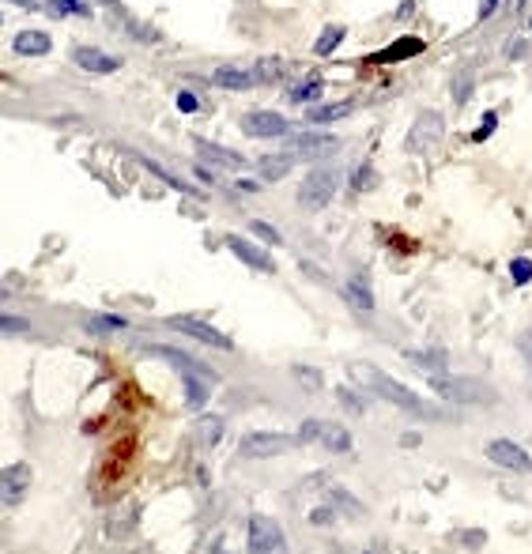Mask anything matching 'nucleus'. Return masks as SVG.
I'll use <instances>...</instances> for the list:
<instances>
[{
    "instance_id": "nucleus-45",
    "label": "nucleus",
    "mask_w": 532,
    "mask_h": 554,
    "mask_svg": "<svg viewBox=\"0 0 532 554\" xmlns=\"http://www.w3.org/2000/svg\"><path fill=\"white\" fill-rule=\"evenodd\" d=\"M499 5H502V0H480V23H487V19L495 15Z\"/></svg>"
},
{
    "instance_id": "nucleus-21",
    "label": "nucleus",
    "mask_w": 532,
    "mask_h": 554,
    "mask_svg": "<svg viewBox=\"0 0 532 554\" xmlns=\"http://www.w3.org/2000/svg\"><path fill=\"white\" fill-rule=\"evenodd\" d=\"M46 15H53V19H91L95 12H91V5L88 0H46Z\"/></svg>"
},
{
    "instance_id": "nucleus-39",
    "label": "nucleus",
    "mask_w": 532,
    "mask_h": 554,
    "mask_svg": "<svg viewBox=\"0 0 532 554\" xmlns=\"http://www.w3.org/2000/svg\"><path fill=\"white\" fill-rule=\"evenodd\" d=\"M249 230L257 234L261 242H268V245H280V234H275V226H268L265 219H253V223H249Z\"/></svg>"
},
{
    "instance_id": "nucleus-1",
    "label": "nucleus",
    "mask_w": 532,
    "mask_h": 554,
    "mask_svg": "<svg viewBox=\"0 0 532 554\" xmlns=\"http://www.w3.org/2000/svg\"><path fill=\"white\" fill-rule=\"evenodd\" d=\"M351 374L355 377H363L367 385L381 396V400H389V403H397L400 411H408V415H419V419H442V411L438 408H431L427 400H423L419 392H412V389H404L400 381H393V377H386L378 366H370V362H359V366H351Z\"/></svg>"
},
{
    "instance_id": "nucleus-48",
    "label": "nucleus",
    "mask_w": 532,
    "mask_h": 554,
    "mask_svg": "<svg viewBox=\"0 0 532 554\" xmlns=\"http://www.w3.org/2000/svg\"><path fill=\"white\" fill-rule=\"evenodd\" d=\"M525 50H528L525 42H518V46H506V57H514V60H518V57H525Z\"/></svg>"
},
{
    "instance_id": "nucleus-7",
    "label": "nucleus",
    "mask_w": 532,
    "mask_h": 554,
    "mask_svg": "<svg viewBox=\"0 0 532 554\" xmlns=\"http://www.w3.org/2000/svg\"><path fill=\"white\" fill-rule=\"evenodd\" d=\"M487 460H491L495 467L514 472V476H532V457L521 449L518 441H509V438H495L491 445H487Z\"/></svg>"
},
{
    "instance_id": "nucleus-30",
    "label": "nucleus",
    "mask_w": 532,
    "mask_h": 554,
    "mask_svg": "<svg viewBox=\"0 0 532 554\" xmlns=\"http://www.w3.org/2000/svg\"><path fill=\"white\" fill-rule=\"evenodd\" d=\"M472 88H476V72L472 69H461L453 76V102L457 106H468V102H472Z\"/></svg>"
},
{
    "instance_id": "nucleus-11",
    "label": "nucleus",
    "mask_w": 532,
    "mask_h": 554,
    "mask_svg": "<svg viewBox=\"0 0 532 554\" xmlns=\"http://www.w3.org/2000/svg\"><path fill=\"white\" fill-rule=\"evenodd\" d=\"M442 114L427 110V114H419L415 125H412V133H408V152H431V147L442 140Z\"/></svg>"
},
{
    "instance_id": "nucleus-17",
    "label": "nucleus",
    "mask_w": 532,
    "mask_h": 554,
    "mask_svg": "<svg viewBox=\"0 0 532 554\" xmlns=\"http://www.w3.org/2000/svg\"><path fill=\"white\" fill-rule=\"evenodd\" d=\"M211 83H216V88H223V91H249L253 83H257V72H253V69L223 65V69L211 72Z\"/></svg>"
},
{
    "instance_id": "nucleus-42",
    "label": "nucleus",
    "mask_w": 532,
    "mask_h": 554,
    "mask_svg": "<svg viewBox=\"0 0 532 554\" xmlns=\"http://www.w3.org/2000/svg\"><path fill=\"white\" fill-rule=\"evenodd\" d=\"M355 189H359V193H367V189H374L378 185V178H374V170L370 166H363V170H355Z\"/></svg>"
},
{
    "instance_id": "nucleus-37",
    "label": "nucleus",
    "mask_w": 532,
    "mask_h": 554,
    "mask_svg": "<svg viewBox=\"0 0 532 554\" xmlns=\"http://www.w3.org/2000/svg\"><path fill=\"white\" fill-rule=\"evenodd\" d=\"M310 524H313V528H329V524H336V505L325 502V505L310 509Z\"/></svg>"
},
{
    "instance_id": "nucleus-40",
    "label": "nucleus",
    "mask_w": 532,
    "mask_h": 554,
    "mask_svg": "<svg viewBox=\"0 0 532 554\" xmlns=\"http://www.w3.org/2000/svg\"><path fill=\"white\" fill-rule=\"evenodd\" d=\"M495 125H499V114H495V110H487V114H483V125H476V133H472V140H476V143H483L487 136H491V133H495Z\"/></svg>"
},
{
    "instance_id": "nucleus-10",
    "label": "nucleus",
    "mask_w": 532,
    "mask_h": 554,
    "mask_svg": "<svg viewBox=\"0 0 532 554\" xmlns=\"http://www.w3.org/2000/svg\"><path fill=\"white\" fill-rule=\"evenodd\" d=\"M166 328H174V332L193 336V339H201V344L216 347V351H234V344H230V339H227L219 328H211V325L197 321V317H166Z\"/></svg>"
},
{
    "instance_id": "nucleus-25",
    "label": "nucleus",
    "mask_w": 532,
    "mask_h": 554,
    "mask_svg": "<svg viewBox=\"0 0 532 554\" xmlns=\"http://www.w3.org/2000/svg\"><path fill=\"white\" fill-rule=\"evenodd\" d=\"M348 294H351V302H355V306H363V313L374 309V291H370V280H367L363 272H355L351 280H348Z\"/></svg>"
},
{
    "instance_id": "nucleus-46",
    "label": "nucleus",
    "mask_w": 532,
    "mask_h": 554,
    "mask_svg": "<svg viewBox=\"0 0 532 554\" xmlns=\"http://www.w3.org/2000/svg\"><path fill=\"white\" fill-rule=\"evenodd\" d=\"M518 347H521V355H525V362H528V370H532V332H525V336L518 339Z\"/></svg>"
},
{
    "instance_id": "nucleus-31",
    "label": "nucleus",
    "mask_w": 532,
    "mask_h": 554,
    "mask_svg": "<svg viewBox=\"0 0 532 554\" xmlns=\"http://www.w3.org/2000/svg\"><path fill=\"white\" fill-rule=\"evenodd\" d=\"M404 358L415 362V366L431 370V374H445V355L442 351H404Z\"/></svg>"
},
{
    "instance_id": "nucleus-19",
    "label": "nucleus",
    "mask_w": 532,
    "mask_h": 554,
    "mask_svg": "<svg viewBox=\"0 0 532 554\" xmlns=\"http://www.w3.org/2000/svg\"><path fill=\"white\" fill-rule=\"evenodd\" d=\"M355 114V102H322V106H310L306 121L310 125H332V121H344Z\"/></svg>"
},
{
    "instance_id": "nucleus-5",
    "label": "nucleus",
    "mask_w": 532,
    "mask_h": 554,
    "mask_svg": "<svg viewBox=\"0 0 532 554\" xmlns=\"http://www.w3.org/2000/svg\"><path fill=\"white\" fill-rule=\"evenodd\" d=\"M102 8L110 12L106 19H110V27H117V31H125L133 42H140V46H155L159 42V31L155 27H147V23H140V19L125 8V5H117V0H102Z\"/></svg>"
},
{
    "instance_id": "nucleus-27",
    "label": "nucleus",
    "mask_w": 532,
    "mask_h": 554,
    "mask_svg": "<svg viewBox=\"0 0 532 554\" xmlns=\"http://www.w3.org/2000/svg\"><path fill=\"white\" fill-rule=\"evenodd\" d=\"M219 438H223V419L208 415V419L197 422V441H201V449H216Z\"/></svg>"
},
{
    "instance_id": "nucleus-9",
    "label": "nucleus",
    "mask_w": 532,
    "mask_h": 554,
    "mask_svg": "<svg viewBox=\"0 0 532 554\" xmlns=\"http://www.w3.org/2000/svg\"><path fill=\"white\" fill-rule=\"evenodd\" d=\"M246 547L253 550V554H275V550H284L287 543H284V531H280V524H275L272 517H249V540H246Z\"/></svg>"
},
{
    "instance_id": "nucleus-4",
    "label": "nucleus",
    "mask_w": 532,
    "mask_h": 554,
    "mask_svg": "<svg viewBox=\"0 0 532 554\" xmlns=\"http://www.w3.org/2000/svg\"><path fill=\"white\" fill-rule=\"evenodd\" d=\"M287 152L294 159L322 162V159H329V155L340 152V136H329V133H299V136H291L287 133Z\"/></svg>"
},
{
    "instance_id": "nucleus-41",
    "label": "nucleus",
    "mask_w": 532,
    "mask_h": 554,
    "mask_svg": "<svg viewBox=\"0 0 532 554\" xmlns=\"http://www.w3.org/2000/svg\"><path fill=\"white\" fill-rule=\"evenodd\" d=\"M0 328H5V336H15V332H31V321H19V317H12V313H5L0 317Z\"/></svg>"
},
{
    "instance_id": "nucleus-38",
    "label": "nucleus",
    "mask_w": 532,
    "mask_h": 554,
    "mask_svg": "<svg viewBox=\"0 0 532 554\" xmlns=\"http://www.w3.org/2000/svg\"><path fill=\"white\" fill-rule=\"evenodd\" d=\"M509 275H514V283H518V287L532 283V261H525V257H518V261H509Z\"/></svg>"
},
{
    "instance_id": "nucleus-36",
    "label": "nucleus",
    "mask_w": 532,
    "mask_h": 554,
    "mask_svg": "<svg viewBox=\"0 0 532 554\" xmlns=\"http://www.w3.org/2000/svg\"><path fill=\"white\" fill-rule=\"evenodd\" d=\"M322 430H325V422H317V419H306V422L299 426V434H294V441H299V445L322 441Z\"/></svg>"
},
{
    "instance_id": "nucleus-22",
    "label": "nucleus",
    "mask_w": 532,
    "mask_h": 554,
    "mask_svg": "<svg viewBox=\"0 0 532 554\" xmlns=\"http://www.w3.org/2000/svg\"><path fill=\"white\" fill-rule=\"evenodd\" d=\"M415 53H423V38L408 34V38H400V46L381 50V53H374L370 60H374V65H386V60H408V57H415Z\"/></svg>"
},
{
    "instance_id": "nucleus-20",
    "label": "nucleus",
    "mask_w": 532,
    "mask_h": 554,
    "mask_svg": "<svg viewBox=\"0 0 532 554\" xmlns=\"http://www.w3.org/2000/svg\"><path fill=\"white\" fill-rule=\"evenodd\" d=\"M182 389H185V408H189V411H201L204 403H208L211 381L201 377V374H182Z\"/></svg>"
},
{
    "instance_id": "nucleus-32",
    "label": "nucleus",
    "mask_w": 532,
    "mask_h": 554,
    "mask_svg": "<svg viewBox=\"0 0 532 554\" xmlns=\"http://www.w3.org/2000/svg\"><path fill=\"white\" fill-rule=\"evenodd\" d=\"M336 400L344 403V411H351V415H363V411H367V396L355 392V389H348V385L336 389Z\"/></svg>"
},
{
    "instance_id": "nucleus-12",
    "label": "nucleus",
    "mask_w": 532,
    "mask_h": 554,
    "mask_svg": "<svg viewBox=\"0 0 532 554\" xmlns=\"http://www.w3.org/2000/svg\"><path fill=\"white\" fill-rule=\"evenodd\" d=\"M72 60H76V69L91 72V76H110V72L121 69V57H110V53H102L95 46H76L72 50Z\"/></svg>"
},
{
    "instance_id": "nucleus-23",
    "label": "nucleus",
    "mask_w": 532,
    "mask_h": 554,
    "mask_svg": "<svg viewBox=\"0 0 532 554\" xmlns=\"http://www.w3.org/2000/svg\"><path fill=\"white\" fill-rule=\"evenodd\" d=\"M291 152H284V155H265V159H257V170H261V178L265 181H280V178H287L291 174Z\"/></svg>"
},
{
    "instance_id": "nucleus-15",
    "label": "nucleus",
    "mask_w": 532,
    "mask_h": 554,
    "mask_svg": "<svg viewBox=\"0 0 532 554\" xmlns=\"http://www.w3.org/2000/svg\"><path fill=\"white\" fill-rule=\"evenodd\" d=\"M147 351L159 355V358H166L170 366H178L182 374H201V377H208V381H211V385H216V381H219V374H216V370L204 366V362H197L193 355H185V351H174V347H147Z\"/></svg>"
},
{
    "instance_id": "nucleus-16",
    "label": "nucleus",
    "mask_w": 532,
    "mask_h": 554,
    "mask_svg": "<svg viewBox=\"0 0 532 554\" xmlns=\"http://www.w3.org/2000/svg\"><path fill=\"white\" fill-rule=\"evenodd\" d=\"M227 249H230L238 261H246L249 268H257V272H275V264H272L268 253L257 249L253 242H246V238H238V234H230V238H227Z\"/></svg>"
},
{
    "instance_id": "nucleus-14",
    "label": "nucleus",
    "mask_w": 532,
    "mask_h": 554,
    "mask_svg": "<svg viewBox=\"0 0 532 554\" xmlns=\"http://www.w3.org/2000/svg\"><path fill=\"white\" fill-rule=\"evenodd\" d=\"M193 147H197V155L204 159V162H211V166H219V170H246L249 162H246V155H238V152H227V147H219V143H208V140H193Z\"/></svg>"
},
{
    "instance_id": "nucleus-34",
    "label": "nucleus",
    "mask_w": 532,
    "mask_h": 554,
    "mask_svg": "<svg viewBox=\"0 0 532 554\" xmlns=\"http://www.w3.org/2000/svg\"><path fill=\"white\" fill-rule=\"evenodd\" d=\"M83 328L88 332H117V328H125V317H88Z\"/></svg>"
},
{
    "instance_id": "nucleus-13",
    "label": "nucleus",
    "mask_w": 532,
    "mask_h": 554,
    "mask_svg": "<svg viewBox=\"0 0 532 554\" xmlns=\"http://www.w3.org/2000/svg\"><path fill=\"white\" fill-rule=\"evenodd\" d=\"M27 486H31V467H27V464L5 467V476H0V490H5V505H8V509L23 502Z\"/></svg>"
},
{
    "instance_id": "nucleus-28",
    "label": "nucleus",
    "mask_w": 532,
    "mask_h": 554,
    "mask_svg": "<svg viewBox=\"0 0 532 554\" xmlns=\"http://www.w3.org/2000/svg\"><path fill=\"white\" fill-rule=\"evenodd\" d=\"M344 34H348V31L340 27V23L325 27V31H322V38L313 42V53H317V57H329V53H336V46H340V42H344Z\"/></svg>"
},
{
    "instance_id": "nucleus-8",
    "label": "nucleus",
    "mask_w": 532,
    "mask_h": 554,
    "mask_svg": "<svg viewBox=\"0 0 532 554\" xmlns=\"http://www.w3.org/2000/svg\"><path fill=\"white\" fill-rule=\"evenodd\" d=\"M291 438L287 434H275V430H253L238 441V453L249 457V460H265V457H280L291 449Z\"/></svg>"
},
{
    "instance_id": "nucleus-43",
    "label": "nucleus",
    "mask_w": 532,
    "mask_h": 554,
    "mask_svg": "<svg viewBox=\"0 0 532 554\" xmlns=\"http://www.w3.org/2000/svg\"><path fill=\"white\" fill-rule=\"evenodd\" d=\"M174 102H178V110H182V114H197V110H201V98H197L193 91H178Z\"/></svg>"
},
{
    "instance_id": "nucleus-35",
    "label": "nucleus",
    "mask_w": 532,
    "mask_h": 554,
    "mask_svg": "<svg viewBox=\"0 0 532 554\" xmlns=\"http://www.w3.org/2000/svg\"><path fill=\"white\" fill-rule=\"evenodd\" d=\"M294 381H299L303 389H310V392H317L325 385L322 381V370H313V366H294Z\"/></svg>"
},
{
    "instance_id": "nucleus-24",
    "label": "nucleus",
    "mask_w": 532,
    "mask_h": 554,
    "mask_svg": "<svg viewBox=\"0 0 532 554\" xmlns=\"http://www.w3.org/2000/svg\"><path fill=\"white\" fill-rule=\"evenodd\" d=\"M322 445L329 453H351V434H348V426H340V422H325V430H322Z\"/></svg>"
},
{
    "instance_id": "nucleus-29",
    "label": "nucleus",
    "mask_w": 532,
    "mask_h": 554,
    "mask_svg": "<svg viewBox=\"0 0 532 554\" xmlns=\"http://www.w3.org/2000/svg\"><path fill=\"white\" fill-rule=\"evenodd\" d=\"M287 65H284V57H265V60H257V83H280L287 72H284Z\"/></svg>"
},
{
    "instance_id": "nucleus-47",
    "label": "nucleus",
    "mask_w": 532,
    "mask_h": 554,
    "mask_svg": "<svg viewBox=\"0 0 532 554\" xmlns=\"http://www.w3.org/2000/svg\"><path fill=\"white\" fill-rule=\"evenodd\" d=\"M412 8H415V0H404V5H400V12H397V23H408V19L415 15Z\"/></svg>"
},
{
    "instance_id": "nucleus-18",
    "label": "nucleus",
    "mask_w": 532,
    "mask_h": 554,
    "mask_svg": "<svg viewBox=\"0 0 532 554\" xmlns=\"http://www.w3.org/2000/svg\"><path fill=\"white\" fill-rule=\"evenodd\" d=\"M12 50L23 53V57H46L53 50V42H50L46 31H19L15 42H12Z\"/></svg>"
},
{
    "instance_id": "nucleus-33",
    "label": "nucleus",
    "mask_w": 532,
    "mask_h": 554,
    "mask_svg": "<svg viewBox=\"0 0 532 554\" xmlns=\"http://www.w3.org/2000/svg\"><path fill=\"white\" fill-rule=\"evenodd\" d=\"M329 502H332L336 509H344V513H348V517H363V505H359V502H355V498L348 494V490H340V486H332V490H329Z\"/></svg>"
},
{
    "instance_id": "nucleus-26",
    "label": "nucleus",
    "mask_w": 532,
    "mask_h": 554,
    "mask_svg": "<svg viewBox=\"0 0 532 554\" xmlns=\"http://www.w3.org/2000/svg\"><path fill=\"white\" fill-rule=\"evenodd\" d=\"M322 95H325V79L322 76H310L306 83H299V88L287 91V102H294V106H299V102H317Z\"/></svg>"
},
{
    "instance_id": "nucleus-44",
    "label": "nucleus",
    "mask_w": 532,
    "mask_h": 554,
    "mask_svg": "<svg viewBox=\"0 0 532 554\" xmlns=\"http://www.w3.org/2000/svg\"><path fill=\"white\" fill-rule=\"evenodd\" d=\"M453 543H464V547H483V543H487V531H457Z\"/></svg>"
},
{
    "instance_id": "nucleus-49",
    "label": "nucleus",
    "mask_w": 532,
    "mask_h": 554,
    "mask_svg": "<svg viewBox=\"0 0 532 554\" xmlns=\"http://www.w3.org/2000/svg\"><path fill=\"white\" fill-rule=\"evenodd\" d=\"M12 5H19V8H23V12H38V8H42L38 0H12Z\"/></svg>"
},
{
    "instance_id": "nucleus-3",
    "label": "nucleus",
    "mask_w": 532,
    "mask_h": 554,
    "mask_svg": "<svg viewBox=\"0 0 532 554\" xmlns=\"http://www.w3.org/2000/svg\"><path fill=\"white\" fill-rule=\"evenodd\" d=\"M336 193H340V170L317 166V170H310V174L303 178V185H299V204L310 208V211H322V208L332 204Z\"/></svg>"
},
{
    "instance_id": "nucleus-6",
    "label": "nucleus",
    "mask_w": 532,
    "mask_h": 554,
    "mask_svg": "<svg viewBox=\"0 0 532 554\" xmlns=\"http://www.w3.org/2000/svg\"><path fill=\"white\" fill-rule=\"evenodd\" d=\"M242 133L249 140H284L291 133V121L275 110H253L242 117Z\"/></svg>"
},
{
    "instance_id": "nucleus-2",
    "label": "nucleus",
    "mask_w": 532,
    "mask_h": 554,
    "mask_svg": "<svg viewBox=\"0 0 532 554\" xmlns=\"http://www.w3.org/2000/svg\"><path fill=\"white\" fill-rule=\"evenodd\" d=\"M431 385L442 400L450 403H464V408H472V403H495V389L483 385L476 377H442V374H431Z\"/></svg>"
}]
</instances>
